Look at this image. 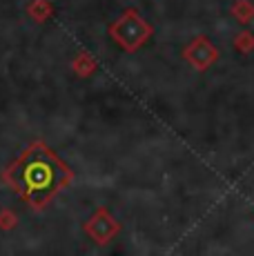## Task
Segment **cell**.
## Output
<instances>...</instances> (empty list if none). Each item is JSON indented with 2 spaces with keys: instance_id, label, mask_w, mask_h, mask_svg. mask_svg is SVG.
<instances>
[{
  "instance_id": "6da1fadb",
  "label": "cell",
  "mask_w": 254,
  "mask_h": 256,
  "mask_svg": "<svg viewBox=\"0 0 254 256\" xmlns=\"http://www.w3.org/2000/svg\"><path fill=\"white\" fill-rule=\"evenodd\" d=\"M74 178L72 170L45 142L29 145L22 156L2 172V180L32 210H42Z\"/></svg>"
}]
</instances>
